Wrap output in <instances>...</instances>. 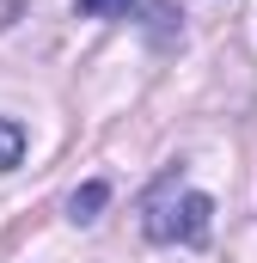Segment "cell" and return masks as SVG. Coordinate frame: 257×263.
I'll list each match as a JSON object with an SVG mask.
<instances>
[{
  "label": "cell",
  "mask_w": 257,
  "mask_h": 263,
  "mask_svg": "<svg viewBox=\"0 0 257 263\" xmlns=\"http://www.w3.org/2000/svg\"><path fill=\"white\" fill-rule=\"evenodd\" d=\"M141 227L153 245H202L208 227H214V202L184 184V172H166L147 202H141Z\"/></svg>",
  "instance_id": "cell-1"
},
{
  "label": "cell",
  "mask_w": 257,
  "mask_h": 263,
  "mask_svg": "<svg viewBox=\"0 0 257 263\" xmlns=\"http://www.w3.org/2000/svg\"><path fill=\"white\" fill-rule=\"evenodd\" d=\"M104 202H111V184H104V178H92V184H80V190L67 196V220H98V214H104Z\"/></svg>",
  "instance_id": "cell-2"
},
{
  "label": "cell",
  "mask_w": 257,
  "mask_h": 263,
  "mask_svg": "<svg viewBox=\"0 0 257 263\" xmlns=\"http://www.w3.org/2000/svg\"><path fill=\"white\" fill-rule=\"evenodd\" d=\"M25 165V123L0 117V172H19Z\"/></svg>",
  "instance_id": "cell-3"
},
{
  "label": "cell",
  "mask_w": 257,
  "mask_h": 263,
  "mask_svg": "<svg viewBox=\"0 0 257 263\" xmlns=\"http://www.w3.org/2000/svg\"><path fill=\"white\" fill-rule=\"evenodd\" d=\"M80 6V18H117V12H128V0H74Z\"/></svg>",
  "instance_id": "cell-4"
}]
</instances>
